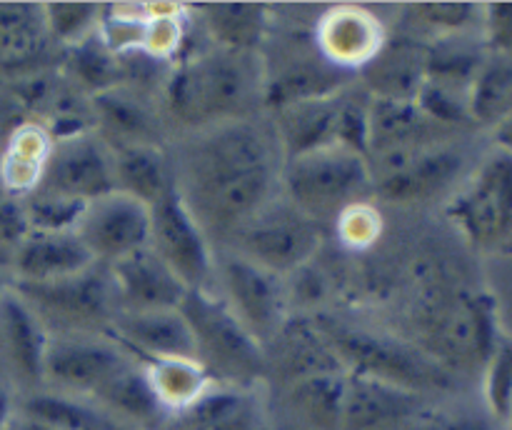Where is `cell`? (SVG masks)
I'll return each instance as SVG.
<instances>
[{"mask_svg": "<svg viewBox=\"0 0 512 430\" xmlns=\"http://www.w3.org/2000/svg\"><path fill=\"white\" fill-rule=\"evenodd\" d=\"M278 138L245 120L213 125L190 145L175 185L205 233H233L273 200Z\"/></svg>", "mask_w": 512, "mask_h": 430, "instance_id": "cell-1", "label": "cell"}, {"mask_svg": "<svg viewBox=\"0 0 512 430\" xmlns=\"http://www.w3.org/2000/svg\"><path fill=\"white\" fill-rule=\"evenodd\" d=\"M413 330V345L450 375L483 370L500 345L495 300L465 285H428L415 300Z\"/></svg>", "mask_w": 512, "mask_h": 430, "instance_id": "cell-2", "label": "cell"}, {"mask_svg": "<svg viewBox=\"0 0 512 430\" xmlns=\"http://www.w3.org/2000/svg\"><path fill=\"white\" fill-rule=\"evenodd\" d=\"M250 58L248 53L213 48L180 60L165 85L170 113L200 128L245 120L255 93L263 95Z\"/></svg>", "mask_w": 512, "mask_h": 430, "instance_id": "cell-3", "label": "cell"}, {"mask_svg": "<svg viewBox=\"0 0 512 430\" xmlns=\"http://www.w3.org/2000/svg\"><path fill=\"white\" fill-rule=\"evenodd\" d=\"M315 323L328 338L330 348L335 350L345 373L378 380V383L418 395L453 388L455 375L440 368L418 345L373 333V330L353 328V325L330 318L315 320Z\"/></svg>", "mask_w": 512, "mask_h": 430, "instance_id": "cell-4", "label": "cell"}, {"mask_svg": "<svg viewBox=\"0 0 512 430\" xmlns=\"http://www.w3.org/2000/svg\"><path fill=\"white\" fill-rule=\"evenodd\" d=\"M280 183L285 200L318 225L338 220L345 210L368 203L375 195L368 158L340 145H325L283 160Z\"/></svg>", "mask_w": 512, "mask_h": 430, "instance_id": "cell-5", "label": "cell"}, {"mask_svg": "<svg viewBox=\"0 0 512 430\" xmlns=\"http://www.w3.org/2000/svg\"><path fill=\"white\" fill-rule=\"evenodd\" d=\"M195 343V360L218 385L245 388L265 373L263 343L213 290H188L180 303Z\"/></svg>", "mask_w": 512, "mask_h": 430, "instance_id": "cell-6", "label": "cell"}, {"mask_svg": "<svg viewBox=\"0 0 512 430\" xmlns=\"http://www.w3.org/2000/svg\"><path fill=\"white\" fill-rule=\"evenodd\" d=\"M13 290L33 308L40 323L55 320L68 330L63 335H110L118 313L108 265L100 263L53 283H15Z\"/></svg>", "mask_w": 512, "mask_h": 430, "instance_id": "cell-7", "label": "cell"}, {"mask_svg": "<svg viewBox=\"0 0 512 430\" xmlns=\"http://www.w3.org/2000/svg\"><path fill=\"white\" fill-rule=\"evenodd\" d=\"M450 223L478 250H512V155L493 153L445 208Z\"/></svg>", "mask_w": 512, "mask_h": 430, "instance_id": "cell-8", "label": "cell"}, {"mask_svg": "<svg viewBox=\"0 0 512 430\" xmlns=\"http://www.w3.org/2000/svg\"><path fill=\"white\" fill-rule=\"evenodd\" d=\"M323 225L288 200H270L240 230H235V253L280 278L303 268L320 248Z\"/></svg>", "mask_w": 512, "mask_h": 430, "instance_id": "cell-9", "label": "cell"}, {"mask_svg": "<svg viewBox=\"0 0 512 430\" xmlns=\"http://www.w3.org/2000/svg\"><path fill=\"white\" fill-rule=\"evenodd\" d=\"M375 195L395 205H415L438 198L463 170V153L430 143L370 155Z\"/></svg>", "mask_w": 512, "mask_h": 430, "instance_id": "cell-10", "label": "cell"}, {"mask_svg": "<svg viewBox=\"0 0 512 430\" xmlns=\"http://www.w3.org/2000/svg\"><path fill=\"white\" fill-rule=\"evenodd\" d=\"M150 248L183 280L188 290H210L215 278V255L208 233L178 188L150 208Z\"/></svg>", "mask_w": 512, "mask_h": 430, "instance_id": "cell-11", "label": "cell"}, {"mask_svg": "<svg viewBox=\"0 0 512 430\" xmlns=\"http://www.w3.org/2000/svg\"><path fill=\"white\" fill-rule=\"evenodd\" d=\"M133 355L110 335H55L43 360V383L55 393L93 398L100 385Z\"/></svg>", "mask_w": 512, "mask_h": 430, "instance_id": "cell-12", "label": "cell"}, {"mask_svg": "<svg viewBox=\"0 0 512 430\" xmlns=\"http://www.w3.org/2000/svg\"><path fill=\"white\" fill-rule=\"evenodd\" d=\"M38 188L85 205L115 193L110 145L90 130L73 138L53 140Z\"/></svg>", "mask_w": 512, "mask_h": 430, "instance_id": "cell-13", "label": "cell"}, {"mask_svg": "<svg viewBox=\"0 0 512 430\" xmlns=\"http://www.w3.org/2000/svg\"><path fill=\"white\" fill-rule=\"evenodd\" d=\"M215 275L220 278L225 300L235 318L260 340H273L283 328V285L280 278L260 265L250 263L243 255L233 253L215 263Z\"/></svg>", "mask_w": 512, "mask_h": 430, "instance_id": "cell-14", "label": "cell"}, {"mask_svg": "<svg viewBox=\"0 0 512 430\" xmlns=\"http://www.w3.org/2000/svg\"><path fill=\"white\" fill-rule=\"evenodd\" d=\"M75 235L95 263L113 265L150 243V208L115 190L85 205Z\"/></svg>", "mask_w": 512, "mask_h": 430, "instance_id": "cell-15", "label": "cell"}, {"mask_svg": "<svg viewBox=\"0 0 512 430\" xmlns=\"http://www.w3.org/2000/svg\"><path fill=\"white\" fill-rule=\"evenodd\" d=\"M118 313H148V310L180 308L188 288L183 280L153 253L150 245L108 265Z\"/></svg>", "mask_w": 512, "mask_h": 430, "instance_id": "cell-16", "label": "cell"}, {"mask_svg": "<svg viewBox=\"0 0 512 430\" xmlns=\"http://www.w3.org/2000/svg\"><path fill=\"white\" fill-rule=\"evenodd\" d=\"M388 43L383 23L358 5L330 8L315 25V45L335 68L353 73L365 70Z\"/></svg>", "mask_w": 512, "mask_h": 430, "instance_id": "cell-17", "label": "cell"}, {"mask_svg": "<svg viewBox=\"0 0 512 430\" xmlns=\"http://www.w3.org/2000/svg\"><path fill=\"white\" fill-rule=\"evenodd\" d=\"M110 338L135 360L195 358L193 333L180 308L148 313H115Z\"/></svg>", "mask_w": 512, "mask_h": 430, "instance_id": "cell-18", "label": "cell"}, {"mask_svg": "<svg viewBox=\"0 0 512 430\" xmlns=\"http://www.w3.org/2000/svg\"><path fill=\"white\" fill-rule=\"evenodd\" d=\"M423 410V395L348 373L340 430H405Z\"/></svg>", "mask_w": 512, "mask_h": 430, "instance_id": "cell-19", "label": "cell"}, {"mask_svg": "<svg viewBox=\"0 0 512 430\" xmlns=\"http://www.w3.org/2000/svg\"><path fill=\"white\" fill-rule=\"evenodd\" d=\"M95 265L75 230H30L13 250L15 283H53Z\"/></svg>", "mask_w": 512, "mask_h": 430, "instance_id": "cell-20", "label": "cell"}, {"mask_svg": "<svg viewBox=\"0 0 512 430\" xmlns=\"http://www.w3.org/2000/svg\"><path fill=\"white\" fill-rule=\"evenodd\" d=\"M48 330L13 288L0 295V348L23 383H43Z\"/></svg>", "mask_w": 512, "mask_h": 430, "instance_id": "cell-21", "label": "cell"}, {"mask_svg": "<svg viewBox=\"0 0 512 430\" xmlns=\"http://www.w3.org/2000/svg\"><path fill=\"white\" fill-rule=\"evenodd\" d=\"M348 78L350 73L335 68L325 58H295L285 63L273 78L265 80L263 100L270 108L280 110L295 103H308V100L333 98L343 93Z\"/></svg>", "mask_w": 512, "mask_h": 430, "instance_id": "cell-22", "label": "cell"}, {"mask_svg": "<svg viewBox=\"0 0 512 430\" xmlns=\"http://www.w3.org/2000/svg\"><path fill=\"white\" fill-rule=\"evenodd\" d=\"M110 153H113V175L118 193L153 208L163 195L175 188L173 170L158 143L115 145L110 148Z\"/></svg>", "mask_w": 512, "mask_h": 430, "instance_id": "cell-23", "label": "cell"}, {"mask_svg": "<svg viewBox=\"0 0 512 430\" xmlns=\"http://www.w3.org/2000/svg\"><path fill=\"white\" fill-rule=\"evenodd\" d=\"M175 430H260V413L245 388L213 383L195 403L175 413Z\"/></svg>", "mask_w": 512, "mask_h": 430, "instance_id": "cell-24", "label": "cell"}, {"mask_svg": "<svg viewBox=\"0 0 512 430\" xmlns=\"http://www.w3.org/2000/svg\"><path fill=\"white\" fill-rule=\"evenodd\" d=\"M340 98L343 93L333 98L308 100V103H295L288 108L275 110V138H278L280 153L283 158H295V155L313 153V150L333 145L335 118H338Z\"/></svg>", "mask_w": 512, "mask_h": 430, "instance_id": "cell-25", "label": "cell"}, {"mask_svg": "<svg viewBox=\"0 0 512 430\" xmlns=\"http://www.w3.org/2000/svg\"><path fill=\"white\" fill-rule=\"evenodd\" d=\"M363 73L373 98L415 100L425 83V43L408 35L395 43L388 40L378 58Z\"/></svg>", "mask_w": 512, "mask_h": 430, "instance_id": "cell-26", "label": "cell"}, {"mask_svg": "<svg viewBox=\"0 0 512 430\" xmlns=\"http://www.w3.org/2000/svg\"><path fill=\"white\" fill-rule=\"evenodd\" d=\"M370 95V93H368ZM438 125L425 118L415 100L373 98L370 95V155L385 150L430 145L435 140Z\"/></svg>", "mask_w": 512, "mask_h": 430, "instance_id": "cell-27", "label": "cell"}, {"mask_svg": "<svg viewBox=\"0 0 512 430\" xmlns=\"http://www.w3.org/2000/svg\"><path fill=\"white\" fill-rule=\"evenodd\" d=\"M273 340H278V363L290 385L313 375L345 373L318 323L303 318L288 320Z\"/></svg>", "mask_w": 512, "mask_h": 430, "instance_id": "cell-28", "label": "cell"}, {"mask_svg": "<svg viewBox=\"0 0 512 430\" xmlns=\"http://www.w3.org/2000/svg\"><path fill=\"white\" fill-rule=\"evenodd\" d=\"M90 400L98 403L100 408L108 410L110 415H115V418H118L120 423L128 425V428L130 423H155V420L165 413L158 395H155L153 385H150L145 365H140L138 360L133 358H130L128 363L120 365V368L100 385L98 393Z\"/></svg>", "mask_w": 512, "mask_h": 430, "instance_id": "cell-29", "label": "cell"}, {"mask_svg": "<svg viewBox=\"0 0 512 430\" xmlns=\"http://www.w3.org/2000/svg\"><path fill=\"white\" fill-rule=\"evenodd\" d=\"M23 420L53 430H130L90 398H75L55 390L30 395L23 403Z\"/></svg>", "mask_w": 512, "mask_h": 430, "instance_id": "cell-30", "label": "cell"}, {"mask_svg": "<svg viewBox=\"0 0 512 430\" xmlns=\"http://www.w3.org/2000/svg\"><path fill=\"white\" fill-rule=\"evenodd\" d=\"M50 148L53 140L38 125H20L13 130L8 148L0 153V188L23 198L38 188Z\"/></svg>", "mask_w": 512, "mask_h": 430, "instance_id": "cell-31", "label": "cell"}, {"mask_svg": "<svg viewBox=\"0 0 512 430\" xmlns=\"http://www.w3.org/2000/svg\"><path fill=\"white\" fill-rule=\"evenodd\" d=\"M198 13L215 48L253 55L268 33L265 5H203Z\"/></svg>", "mask_w": 512, "mask_h": 430, "instance_id": "cell-32", "label": "cell"}, {"mask_svg": "<svg viewBox=\"0 0 512 430\" xmlns=\"http://www.w3.org/2000/svg\"><path fill=\"white\" fill-rule=\"evenodd\" d=\"M95 123L105 130L115 145L153 143L155 145V120L138 98L120 88L103 90L93 95Z\"/></svg>", "mask_w": 512, "mask_h": 430, "instance_id": "cell-33", "label": "cell"}, {"mask_svg": "<svg viewBox=\"0 0 512 430\" xmlns=\"http://www.w3.org/2000/svg\"><path fill=\"white\" fill-rule=\"evenodd\" d=\"M348 373L313 375L290 385V405L310 430H340Z\"/></svg>", "mask_w": 512, "mask_h": 430, "instance_id": "cell-34", "label": "cell"}, {"mask_svg": "<svg viewBox=\"0 0 512 430\" xmlns=\"http://www.w3.org/2000/svg\"><path fill=\"white\" fill-rule=\"evenodd\" d=\"M145 365L150 385H153L155 395H158L160 405L165 413H180L188 408L190 403L200 398L205 390L213 385L210 375L205 373L203 365L195 358H165V360H150Z\"/></svg>", "mask_w": 512, "mask_h": 430, "instance_id": "cell-35", "label": "cell"}, {"mask_svg": "<svg viewBox=\"0 0 512 430\" xmlns=\"http://www.w3.org/2000/svg\"><path fill=\"white\" fill-rule=\"evenodd\" d=\"M470 120L478 125H498L512 113V58L488 55L483 68L470 83L468 95Z\"/></svg>", "mask_w": 512, "mask_h": 430, "instance_id": "cell-36", "label": "cell"}, {"mask_svg": "<svg viewBox=\"0 0 512 430\" xmlns=\"http://www.w3.org/2000/svg\"><path fill=\"white\" fill-rule=\"evenodd\" d=\"M488 55L465 43V35L425 43V80L468 95Z\"/></svg>", "mask_w": 512, "mask_h": 430, "instance_id": "cell-37", "label": "cell"}, {"mask_svg": "<svg viewBox=\"0 0 512 430\" xmlns=\"http://www.w3.org/2000/svg\"><path fill=\"white\" fill-rule=\"evenodd\" d=\"M403 25L408 28V38H458L468 35L473 28H480L483 5L473 3H415L403 10Z\"/></svg>", "mask_w": 512, "mask_h": 430, "instance_id": "cell-38", "label": "cell"}, {"mask_svg": "<svg viewBox=\"0 0 512 430\" xmlns=\"http://www.w3.org/2000/svg\"><path fill=\"white\" fill-rule=\"evenodd\" d=\"M48 40L43 5L0 3V63H25Z\"/></svg>", "mask_w": 512, "mask_h": 430, "instance_id": "cell-39", "label": "cell"}, {"mask_svg": "<svg viewBox=\"0 0 512 430\" xmlns=\"http://www.w3.org/2000/svg\"><path fill=\"white\" fill-rule=\"evenodd\" d=\"M103 8L90 3H50L43 5L48 38L63 45H80L98 33Z\"/></svg>", "mask_w": 512, "mask_h": 430, "instance_id": "cell-40", "label": "cell"}, {"mask_svg": "<svg viewBox=\"0 0 512 430\" xmlns=\"http://www.w3.org/2000/svg\"><path fill=\"white\" fill-rule=\"evenodd\" d=\"M25 213H28L30 230H75L85 203L70 200L65 195L50 193V190L35 188L25 195Z\"/></svg>", "mask_w": 512, "mask_h": 430, "instance_id": "cell-41", "label": "cell"}, {"mask_svg": "<svg viewBox=\"0 0 512 430\" xmlns=\"http://www.w3.org/2000/svg\"><path fill=\"white\" fill-rule=\"evenodd\" d=\"M333 145L368 158L370 153V95H345L340 98L338 118H335Z\"/></svg>", "mask_w": 512, "mask_h": 430, "instance_id": "cell-42", "label": "cell"}, {"mask_svg": "<svg viewBox=\"0 0 512 430\" xmlns=\"http://www.w3.org/2000/svg\"><path fill=\"white\" fill-rule=\"evenodd\" d=\"M483 395L490 415L498 423H508L512 410V343L500 340L495 353L483 368Z\"/></svg>", "mask_w": 512, "mask_h": 430, "instance_id": "cell-43", "label": "cell"}, {"mask_svg": "<svg viewBox=\"0 0 512 430\" xmlns=\"http://www.w3.org/2000/svg\"><path fill=\"white\" fill-rule=\"evenodd\" d=\"M73 75L83 85H90L95 93H103V90L115 88L113 80L118 75V55L110 53L105 48L103 40L98 38V33L93 38L83 40L80 45L73 48ZM118 83V80H115Z\"/></svg>", "mask_w": 512, "mask_h": 430, "instance_id": "cell-44", "label": "cell"}, {"mask_svg": "<svg viewBox=\"0 0 512 430\" xmlns=\"http://www.w3.org/2000/svg\"><path fill=\"white\" fill-rule=\"evenodd\" d=\"M415 103L423 110L425 118L430 123H435L438 128H448V125H465L473 123L468 113V100L465 93L458 90L443 88V85H435L425 80L423 88L415 95Z\"/></svg>", "mask_w": 512, "mask_h": 430, "instance_id": "cell-45", "label": "cell"}, {"mask_svg": "<svg viewBox=\"0 0 512 430\" xmlns=\"http://www.w3.org/2000/svg\"><path fill=\"white\" fill-rule=\"evenodd\" d=\"M480 33H483L485 53L512 58V3L483 5Z\"/></svg>", "mask_w": 512, "mask_h": 430, "instance_id": "cell-46", "label": "cell"}, {"mask_svg": "<svg viewBox=\"0 0 512 430\" xmlns=\"http://www.w3.org/2000/svg\"><path fill=\"white\" fill-rule=\"evenodd\" d=\"M30 233L28 213H25L23 195L0 188V243L18 248L20 240Z\"/></svg>", "mask_w": 512, "mask_h": 430, "instance_id": "cell-47", "label": "cell"}, {"mask_svg": "<svg viewBox=\"0 0 512 430\" xmlns=\"http://www.w3.org/2000/svg\"><path fill=\"white\" fill-rule=\"evenodd\" d=\"M378 213L368 203L353 205L338 218V233L350 245H370L378 238Z\"/></svg>", "mask_w": 512, "mask_h": 430, "instance_id": "cell-48", "label": "cell"}, {"mask_svg": "<svg viewBox=\"0 0 512 430\" xmlns=\"http://www.w3.org/2000/svg\"><path fill=\"white\" fill-rule=\"evenodd\" d=\"M405 430H490L488 420L463 413H420Z\"/></svg>", "mask_w": 512, "mask_h": 430, "instance_id": "cell-49", "label": "cell"}, {"mask_svg": "<svg viewBox=\"0 0 512 430\" xmlns=\"http://www.w3.org/2000/svg\"><path fill=\"white\" fill-rule=\"evenodd\" d=\"M493 138H495V148H498L500 153L512 155V113L495 125Z\"/></svg>", "mask_w": 512, "mask_h": 430, "instance_id": "cell-50", "label": "cell"}, {"mask_svg": "<svg viewBox=\"0 0 512 430\" xmlns=\"http://www.w3.org/2000/svg\"><path fill=\"white\" fill-rule=\"evenodd\" d=\"M10 415H13V398H10L8 385L0 380V430H5V425L10 423Z\"/></svg>", "mask_w": 512, "mask_h": 430, "instance_id": "cell-51", "label": "cell"}, {"mask_svg": "<svg viewBox=\"0 0 512 430\" xmlns=\"http://www.w3.org/2000/svg\"><path fill=\"white\" fill-rule=\"evenodd\" d=\"M20 430H53V428H45V425H38V423H30V420H23Z\"/></svg>", "mask_w": 512, "mask_h": 430, "instance_id": "cell-52", "label": "cell"}, {"mask_svg": "<svg viewBox=\"0 0 512 430\" xmlns=\"http://www.w3.org/2000/svg\"><path fill=\"white\" fill-rule=\"evenodd\" d=\"M5 290H8V288H5V283H3V275H0V295H3Z\"/></svg>", "mask_w": 512, "mask_h": 430, "instance_id": "cell-53", "label": "cell"}, {"mask_svg": "<svg viewBox=\"0 0 512 430\" xmlns=\"http://www.w3.org/2000/svg\"><path fill=\"white\" fill-rule=\"evenodd\" d=\"M505 425H508V430H512V410H510V418H508V423H505Z\"/></svg>", "mask_w": 512, "mask_h": 430, "instance_id": "cell-54", "label": "cell"}]
</instances>
